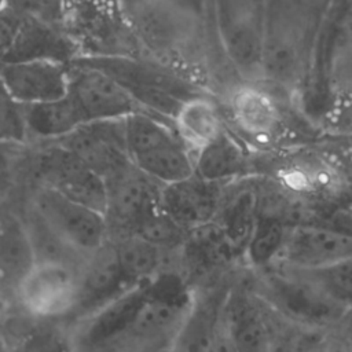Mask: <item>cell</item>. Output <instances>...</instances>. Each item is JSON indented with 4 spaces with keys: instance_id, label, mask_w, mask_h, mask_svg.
I'll return each mask as SVG.
<instances>
[{
    "instance_id": "obj_9",
    "label": "cell",
    "mask_w": 352,
    "mask_h": 352,
    "mask_svg": "<svg viewBox=\"0 0 352 352\" xmlns=\"http://www.w3.org/2000/svg\"><path fill=\"white\" fill-rule=\"evenodd\" d=\"M109 232L132 234L136 224L160 205L161 184L140 172L132 162L104 177Z\"/></svg>"
},
{
    "instance_id": "obj_11",
    "label": "cell",
    "mask_w": 352,
    "mask_h": 352,
    "mask_svg": "<svg viewBox=\"0 0 352 352\" xmlns=\"http://www.w3.org/2000/svg\"><path fill=\"white\" fill-rule=\"evenodd\" d=\"M50 143L37 158L40 173L44 176L43 184L104 214L106 184L103 177L56 142Z\"/></svg>"
},
{
    "instance_id": "obj_33",
    "label": "cell",
    "mask_w": 352,
    "mask_h": 352,
    "mask_svg": "<svg viewBox=\"0 0 352 352\" xmlns=\"http://www.w3.org/2000/svg\"><path fill=\"white\" fill-rule=\"evenodd\" d=\"M210 352H235V349L231 344V340L227 334V330L223 324V320H220V326H219V330L216 333V337H214Z\"/></svg>"
},
{
    "instance_id": "obj_35",
    "label": "cell",
    "mask_w": 352,
    "mask_h": 352,
    "mask_svg": "<svg viewBox=\"0 0 352 352\" xmlns=\"http://www.w3.org/2000/svg\"><path fill=\"white\" fill-rule=\"evenodd\" d=\"M308 4L316 11V12H323L322 10H326L329 6H331V3L334 0H307Z\"/></svg>"
},
{
    "instance_id": "obj_10",
    "label": "cell",
    "mask_w": 352,
    "mask_h": 352,
    "mask_svg": "<svg viewBox=\"0 0 352 352\" xmlns=\"http://www.w3.org/2000/svg\"><path fill=\"white\" fill-rule=\"evenodd\" d=\"M257 296L279 314L308 324L333 322L346 311L283 268L260 279Z\"/></svg>"
},
{
    "instance_id": "obj_36",
    "label": "cell",
    "mask_w": 352,
    "mask_h": 352,
    "mask_svg": "<svg viewBox=\"0 0 352 352\" xmlns=\"http://www.w3.org/2000/svg\"><path fill=\"white\" fill-rule=\"evenodd\" d=\"M0 352H12V348L3 331H0Z\"/></svg>"
},
{
    "instance_id": "obj_23",
    "label": "cell",
    "mask_w": 352,
    "mask_h": 352,
    "mask_svg": "<svg viewBox=\"0 0 352 352\" xmlns=\"http://www.w3.org/2000/svg\"><path fill=\"white\" fill-rule=\"evenodd\" d=\"M23 114L28 138L44 142H56L84 124L67 94L56 99L23 104Z\"/></svg>"
},
{
    "instance_id": "obj_25",
    "label": "cell",
    "mask_w": 352,
    "mask_h": 352,
    "mask_svg": "<svg viewBox=\"0 0 352 352\" xmlns=\"http://www.w3.org/2000/svg\"><path fill=\"white\" fill-rule=\"evenodd\" d=\"M34 263V254L23 220L12 214L0 216V275L14 283Z\"/></svg>"
},
{
    "instance_id": "obj_22",
    "label": "cell",
    "mask_w": 352,
    "mask_h": 352,
    "mask_svg": "<svg viewBox=\"0 0 352 352\" xmlns=\"http://www.w3.org/2000/svg\"><path fill=\"white\" fill-rule=\"evenodd\" d=\"M192 157L194 173L219 184L246 175L250 166L248 150L228 129Z\"/></svg>"
},
{
    "instance_id": "obj_34",
    "label": "cell",
    "mask_w": 352,
    "mask_h": 352,
    "mask_svg": "<svg viewBox=\"0 0 352 352\" xmlns=\"http://www.w3.org/2000/svg\"><path fill=\"white\" fill-rule=\"evenodd\" d=\"M14 26H10L6 21L0 19V54L4 51V48L8 45L12 32H14Z\"/></svg>"
},
{
    "instance_id": "obj_31",
    "label": "cell",
    "mask_w": 352,
    "mask_h": 352,
    "mask_svg": "<svg viewBox=\"0 0 352 352\" xmlns=\"http://www.w3.org/2000/svg\"><path fill=\"white\" fill-rule=\"evenodd\" d=\"M28 140L23 104L16 102L0 82V142L25 146Z\"/></svg>"
},
{
    "instance_id": "obj_27",
    "label": "cell",
    "mask_w": 352,
    "mask_h": 352,
    "mask_svg": "<svg viewBox=\"0 0 352 352\" xmlns=\"http://www.w3.org/2000/svg\"><path fill=\"white\" fill-rule=\"evenodd\" d=\"M287 227L274 216L256 219L245 243L246 258L252 267L265 268L275 263L286 236Z\"/></svg>"
},
{
    "instance_id": "obj_24",
    "label": "cell",
    "mask_w": 352,
    "mask_h": 352,
    "mask_svg": "<svg viewBox=\"0 0 352 352\" xmlns=\"http://www.w3.org/2000/svg\"><path fill=\"white\" fill-rule=\"evenodd\" d=\"M113 243L120 271L128 286L147 282L161 272L164 249L136 234L117 236Z\"/></svg>"
},
{
    "instance_id": "obj_26",
    "label": "cell",
    "mask_w": 352,
    "mask_h": 352,
    "mask_svg": "<svg viewBox=\"0 0 352 352\" xmlns=\"http://www.w3.org/2000/svg\"><path fill=\"white\" fill-rule=\"evenodd\" d=\"M326 298L348 309L352 297V258H346L334 264L315 267V268H286Z\"/></svg>"
},
{
    "instance_id": "obj_18",
    "label": "cell",
    "mask_w": 352,
    "mask_h": 352,
    "mask_svg": "<svg viewBox=\"0 0 352 352\" xmlns=\"http://www.w3.org/2000/svg\"><path fill=\"white\" fill-rule=\"evenodd\" d=\"M228 289L208 287L191 292L188 308L169 345V352H210L220 326Z\"/></svg>"
},
{
    "instance_id": "obj_8",
    "label": "cell",
    "mask_w": 352,
    "mask_h": 352,
    "mask_svg": "<svg viewBox=\"0 0 352 352\" xmlns=\"http://www.w3.org/2000/svg\"><path fill=\"white\" fill-rule=\"evenodd\" d=\"M67 95L74 102L84 122L124 120L132 113L142 111L114 78L77 60L69 65Z\"/></svg>"
},
{
    "instance_id": "obj_16",
    "label": "cell",
    "mask_w": 352,
    "mask_h": 352,
    "mask_svg": "<svg viewBox=\"0 0 352 352\" xmlns=\"http://www.w3.org/2000/svg\"><path fill=\"white\" fill-rule=\"evenodd\" d=\"M221 186L197 173L161 187V208L186 231L206 226L220 212Z\"/></svg>"
},
{
    "instance_id": "obj_28",
    "label": "cell",
    "mask_w": 352,
    "mask_h": 352,
    "mask_svg": "<svg viewBox=\"0 0 352 352\" xmlns=\"http://www.w3.org/2000/svg\"><path fill=\"white\" fill-rule=\"evenodd\" d=\"M32 320L30 326L16 333V338L4 334L12 352H73L67 330L51 323L52 320Z\"/></svg>"
},
{
    "instance_id": "obj_29",
    "label": "cell",
    "mask_w": 352,
    "mask_h": 352,
    "mask_svg": "<svg viewBox=\"0 0 352 352\" xmlns=\"http://www.w3.org/2000/svg\"><path fill=\"white\" fill-rule=\"evenodd\" d=\"M187 231L182 228L161 205L150 210L133 228L132 234L148 241L160 249L168 250L179 246Z\"/></svg>"
},
{
    "instance_id": "obj_4",
    "label": "cell",
    "mask_w": 352,
    "mask_h": 352,
    "mask_svg": "<svg viewBox=\"0 0 352 352\" xmlns=\"http://www.w3.org/2000/svg\"><path fill=\"white\" fill-rule=\"evenodd\" d=\"M264 3L265 0H213L220 45L243 80L261 81Z\"/></svg>"
},
{
    "instance_id": "obj_2",
    "label": "cell",
    "mask_w": 352,
    "mask_h": 352,
    "mask_svg": "<svg viewBox=\"0 0 352 352\" xmlns=\"http://www.w3.org/2000/svg\"><path fill=\"white\" fill-rule=\"evenodd\" d=\"M315 14L307 0H265L261 81L286 91L300 85L308 62L311 18Z\"/></svg>"
},
{
    "instance_id": "obj_1",
    "label": "cell",
    "mask_w": 352,
    "mask_h": 352,
    "mask_svg": "<svg viewBox=\"0 0 352 352\" xmlns=\"http://www.w3.org/2000/svg\"><path fill=\"white\" fill-rule=\"evenodd\" d=\"M74 60L102 70L132 96L142 111L169 122L183 100L206 92L180 70L135 54L78 55Z\"/></svg>"
},
{
    "instance_id": "obj_19",
    "label": "cell",
    "mask_w": 352,
    "mask_h": 352,
    "mask_svg": "<svg viewBox=\"0 0 352 352\" xmlns=\"http://www.w3.org/2000/svg\"><path fill=\"white\" fill-rule=\"evenodd\" d=\"M120 271L114 243L109 239L85 260L80 270V292L76 318L87 315L128 289Z\"/></svg>"
},
{
    "instance_id": "obj_30",
    "label": "cell",
    "mask_w": 352,
    "mask_h": 352,
    "mask_svg": "<svg viewBox=\"0 0 352 352\" xmlns=\"http://www.w3.org/2000/svg\"><path fill=\"white\" fill-rule=\"evenodd\" d=\"M256 204L250 191H245L235 197L224 210L226 236L234 245L245 243L252 232L256 221Z\"/></svg>"
},
{
    "instance_id": "obj_12",
    "label": "cell",
    "mask_w": 352,
    "mask_h": 352,
    "mask_svg": "<svg viewBox=\"0 0 352 352\" xmlns=\"http://www.w3.org/2000/svg\"><path fill=\"white\" fill-rule=\"evenodd\" d=\"M352 258V238L342 230L297 224L287 227L276 263L286 268H315Z\"/></svg>"
},
{
    "instance_id": "obj_15",
    "label": "cell",
    "mask_w": 352,
    "mask_h": 352,
    "mask_svg": "<svg viewBox=\"0 0 352 352\" xmlns=\"http://www.w3.org/2000/svg\"><path fill=\"white\" fill-rule=\"evenodd\" d=\"M0 82L21 104H32L67 94L69 65L47 60H0Z\"/></svg>"
},
{
    "instance_id": "obj_13",
    "label": "cell",
    "mask_w": 352,
    "mask_h": 352,
    "mask_svg": "<svg viewBox=\"0 0 352 352\" xmlns=\"http://www.w3.org/2000/svg\"><path fill=\"white\" fill-rule=\"evenodd\" d=\"M56 143L78 157L103 179L131 162L124 120L84 122Z\"/></svg>"
},
{
    "instance_id": "obj_21",
    "label": "cell",
    "mask_w": 352,
    "mask_h": 352,
    "mask_svg": "<svg viewBox=\"0 0 352 352\" xmlns=\"http://www.w3.org/2000/svg\"><path fill=\"white\" fill-rule=\"evenodd\" d=\"M170 124L177 138L192 155L227 129L219 104L208 92H201L183 100Z\"/></svg>"
},
{
    "instance_id": "obj_5",
    "label": "cell",
    "mask_w": 352,
    "mask_h": 352,
    "mask_svg": "<svg viewBox=\"0 0 352 352\" xmlns=\"http://www.w3.org/2000/svg\"><path fill=\"white\" fill-rule=\"evenodd\" d=\"M80 270L62 261H34L15 282L23 312L37 320H56L73 314L78 301Z\"/></svg>"
},
{
    "instance_id": "obj_3",
    "label": "cell",
    "mask_w": 352,
    "mask_h": 352,
    "mask_svg": "<svg viewBox=\"0 0 352 352\" xmlns=\"http://www.w3.org/2000/svg\"><path fill=\"white\" fill-rule=\"evenodd\" d=\"M131 162L161 186L194 173V157L177 138L172 124L144 111L124 118Z\"/></svg>"
},
{
    "instance_id": "obj_14",
    "label": "cell",
    "mask_w": 352,
    "mask_h": 352,
    "mask_svg": "<svg viewBox=\"0 0 352 352\" xmlns=\"http://www.w3.org/2000/svg\"><path fill=\"white\" fill-rule=\"evenodd\" d=\"M80 55L77 40L59 28L44 21L21 16L15 23L11 40L0 54V60L47 59L70 65Z\"/></svg>"
},
{
    "instance_id": "obj_20",
    "label": "cell",
    "mask_w": 352,
    "mask_h": 352,
    "mask_svg": "<svg viewBox=\"0 0 352 352\" xmlns=\"http://www.w3.org/2000/svg\"><path fill=\"white\" fill-rule=\"evenodd\" d=\"M221 320L235 352H271V336L264 314L248 293L228 290Z\"/></svg>"
},
{
    "instance_id": "obj_6",
    "label": "cell",
    "mask_w": 352,
    "mask_h": 352,
    "mask_svg": "<svg viewBox=\"0 0 352 352\" xmlns=\"http://www.w3.org/2000/svg\"><path fill=\"white\" fill-rule=\"evenodd\" d=\"M30 206L67 246L85 258L109 241L104 214L67 198L54 187L41 184Z\"/></svg>"
},
{
    "instance_id": "obj_32",
    "label": "cell",
    "mask_w": 352,
    "mask_h": 352,
    "mask_svg": "<svg viewBox=\"0 0 352 352\" xmlns=\"http://www.w3.org/2000/svg\"><path fill=\"white\" fill-rule=\"evenodd\" d=\"M21 147L22 146H15V144H8V143L0 142V183L10 175L12 164L15 161L16 151Z\"/></svg>"
},
{
    "instance_id": "obj_7",
    "label": "cell",
    "mask_w": 352,
    "mask_h": 352,
    "mask_svg": "<svg viewBox=\"0 0 352 352\" xmlns=\"http://www.w3.org/2000/svg\"><path fill=\"white\" fill-rule=\"evenodd\" d=\"M129 26L133 36L165 65H176V58H183V52L192 48L194 25L187 12L170 0L138 1Z\"/></svg>"
},
{
    "instance_id": "obj_17",
    "label": "cell",
    "mask_w": 352,
    "mask_h": 352,
    "mask_svg": "<svg viewBox=\"0 0 352 352\" xmlns=\"http://www.w3.org/2000/svg\"><path fill=\"white\" fill-rule=\"evenodd\" d=\"M227 109L232 124L243 135L258 140L272 138L283 122L274 92L253 80H243L230 88Z\"/></svg>"
}]
</instances>
